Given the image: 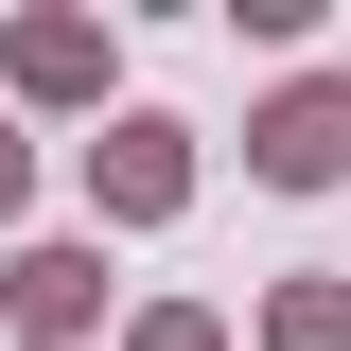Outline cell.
Listing matches in <instances>:
<instances>
[{
    "mask_svg": "<svg viewBox=\"0 0 351 351\" xmlns=\"http://www.w3.org/2000/svg\"><path fill=\"white\" fill-rule=\"evenodd\" d=\"M334 158H351V106H334V88H299V106L263 123V176H334Z\"/></svg>",
    "mask_w": 351,
    "mask_h": 351,
    "instance_id": "obj_1",
    "label": "cell"
},
{
    "mask_svg": "<svg viewBox=\"0 0 351 351\" xmlns=\"http://www.w3.org/2000/svg\"><path fill=\"white\" fill-rule=\"evenodd\" d=\"M106 193H123V211H158V193H176V123H123V158H106Z\"/></svg>",
    "mask_w": 351,
    "mask_h": 351,
    "instance_id": "obj_2",
    "label": "cell"
},
{
    "mask_svg": "<svg viewBox=\"0 0 351 351\" xmlns=\"http://www.w3.org/2000/svg\"><path fill=\"white\" fill-rule=\"evenodd\" d=\"M141 351H211V334H193V316H158V334H141Z\"/></svg>",
    "mask_w": 351,
    "mask_h": 351,
    "instance_id": "obj_3",
    "label": "cell"
},
{
    "mask_svg": "<svg viewBox=\"0 0 351 351\" xmlns=\"http://www.w3.org/2000/svg\"><path fill=\"white\" fill-rule=\"evenodd\" d=\"M0 193H18V141H0Z\"/></svg>",
    "mask_w": 351,
    "mask_h": 351,
    "instance_id": "obj_4",
    "label": "cell"
}]
</instances>
